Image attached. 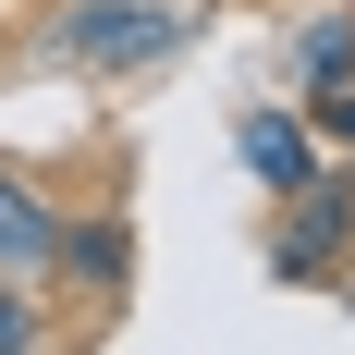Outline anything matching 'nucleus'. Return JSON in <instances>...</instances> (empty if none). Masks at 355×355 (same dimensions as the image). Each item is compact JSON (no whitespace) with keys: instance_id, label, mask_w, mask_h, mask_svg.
I'll use <instances>...</instances> for the list:
<instances>
[{"instance_id":"39448f33","label":"nucleus","mask_w":355,"mask_h":355,"mask_svg":"<svg viewBox=\"0 0 355 355\" xmlns=\"http://www.w3.org/2000/svg\"><path fill=\"white\" fill-rule=\"evenodd\" d=\"M49 270H62L73 294H86V306H123V294H135V220H110V209H86V220H62V245H49Z\"/></svg>"},{"instance_id":"423d86ee","label":"nucleus","mask_w":355,"mask_h":355,"mask_svg":"<svg viewBox=\"0 0 355 355\" xmlns=\"http://www.w3.org/2000/svg\"><path fill=\"white\" fill-rule=\"evenodd\" d=\"M49 245H62V209L0 159V270H49Z\"/></svg>"},{"instance_id":"f03ea898","label":"nucleus","mask_w":355,"mask_h":355,"mask_svg":"<svg viewBox=\"0 0 355 355\" xmlns=\"http://www.w3.org/2000/svg\"><path fill=\"white\" fill-rule=\"evenodd\" d=\"M257 257H270V282H331V270H355V172L319 159V184L282 196V220H270Z\"/></svg>"},{"instance_id":"20e7f679","label":"nucleus","mask_w":355,"mask_h":355,"mask_svg":"<svg viewBox=\"0 0 355 355\" xmlns=\"http://www.w3.org/2000/svg\"><path fill=\"white\" fill-rule=\"evenodd\" d=\"M233 159H245V184L282 209V196L319 184V123H306V110H245V123H233Z\"/></svg>"},{"instance_id":"f257e3e1","label":"nucleus","mask_w":355,"mask_h":355,"mask_svg":"<svg viewBox=\"0 0 355 355\" xmlns=\"http://www.w3.org/2000/svg\"><path fill=\"white\" fill-rule=\"evenodd\" d=\"M184 37H196V0H62L49 49L73 73H159Z\"/></svg>"},{"instance_id":"7ed1b4c3","label":"nucleus","mask_w":355,"mask_h":355,"mask_svg":"<svg viewBox=\"0 0 355 355\" xmlns=\"http://www.w3.org/2000/svg\"><path fill=\"white\" fill-rule=\"evenodd\" d=\"M294 86H306V123H319V147H355V12H319L306 25V49H294Z\"/></svg>"},{"instance_id":"0eeeda50","label":"nucleus","mask_w":355,"mask_h":355,"mask_svg":"<svg viewBox=\"0 0 355 355\" xmlns=\"http://www.w3.org/2000/svg\"><path fill=\"white\" fill-rule=\"evenodd\" d=\"M0 355H37V294L0 282Z\"/></svg>"}]
</instances>
